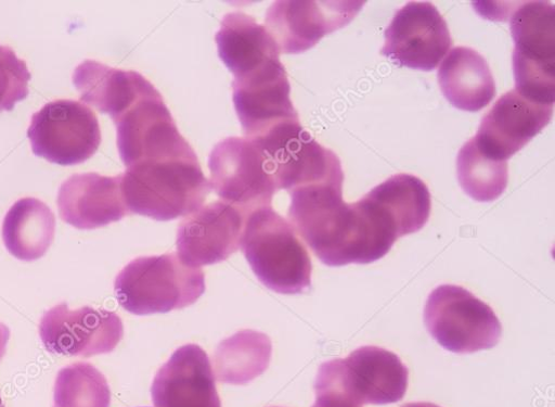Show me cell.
<instances>
[{
    "instance_id": "6da1fadb",
    "label": "cell",
    "mask_w": 555,
    "mask_h": 407,
    "mask_svg": "<svg viewBox=\"0 0 555 407\" xmlns=\"http://www.w3.org/2000/svg\"><path fill=\"white\" fill-rule=\"evenodd\" d=\"M289 193V224L327 266L375 263L399 239L390 215L367 195L345 203L343 183L308 186Z\"/></svg>"
},
{
    "instance_id": "7a4b0ae2",
    "label": "cell",
    "mask_w": 555,
    "mask_h": 407,
    "mask_svg": "<svg viewBox=\"0 0 555 407\" xmlns=\"http://www.w3.org/2000/svg\"><path fill=\"white\" fill-rule=\"evenodd\" d=\"M121 189L130 214L168 221L199 209L211 185L194 155L137 163L122 175Z\"/></svg>"
},
{
    "instance_id": "3957f363",
    "label": "cell",
    "mask_w": 555,
    "mask_h": 407,
    "mask_svg": "<svg viewBox=\"0 0 555 407\" xmlns=\"http://www.w3.org/2000/svg\"><path fill=\"white\" fill-rule=\"evenodd\" d=\"M241 246L255 275L269 289L298 294L311 288L310 255L292 225L272 207L247 216Z\"/></svg>"
},
{
    "instance_id": "277c9868",
    "label": "cell",
    "mask_w": 555,
    "mask_h": 407,
    "mask_svg": "<svg viewBox=\"0 0 555 407\" xmlns=\"http://www.w3.org/2000/svg\"><path fill=\"white\" fill-rule=\"evenodd\" d=\"M206 290L201 268L185 265L178 254L139 257L116 278L120 305L135 315L181 309L194 304Z\"/></svg>"
},
{
    "instance_id": "5b68a950",
    "label": "cell",
    "mask_w": 555,
    "mask_h": 407,
    "mask_svg": "<svg viewBox=\"0 0 555 407\" xmlns=\"http://www.w3.org/2000/svg\"><path fill=\"white\" fill-rule=\"evenodd\" d=\"M408 380L409 370L397 354L366 345L323 363L314 389L336 392L361 406L386 405L404 397Z\"/></svg>"
},
{
    "instance_id": "8992f818",
    "label": "cell",
    "mask_w": 555,
    "mask_h": 407,
    "mask_svg": "<svg viewBox=\"0 0 555 407\" xmlns=\"http://www.w3.org/2000/svg\"><path fill=\"white\" fill-rule=\"evenodd\" d=\"M424 322L440 346L456 354L491 349L502 334L501 322L492 308L453 284L439 285L429 294Z\"/></svg>"
},
{
    "instance_id": "52a82bcc",
    "label": "cell",
    "mask_w": 555,
    "mask_h": 407,
    "mask_svg": "<svg viewBox=\"0 0 555 407\" xmlns=\"http://www.w3.org/2000/svg\"><path fill=\"white\" fill-rule=\"evenodd\" d=\"M211 189L222 202L246 217L271 207L279 191L274 165L266 152L250 140L229 138L219 142L209 156Z\"/></svg>"
},
{
    "instance_id": "ba28073f",
    "label": "cell",
    "mask_w": 555,
    "mask_h": 407,
    "mask_svg": "<svg viewBox=\"0 0 555 407\" xmlns=\"http://www.w3.org/2000/svg\"><path fill=\"white\" fill-rule=\"evenodd\" d=\"M28 138L35 155L62 166L83 164L95 155L102 143L95 113L73 100L48 103L36 113Z\"/></svg>"
},
{
    "instance_id": "9c48e42d",
    "label": "cell",
    "mask_w": 555,
    "mask_h": 407,
    "mask_svg": "<svg viewBox=\"0 0 555 407\" xmlns=\"http://www.w3.org/2000/svg\"><path fill=\"white\" fill-rule=\"evenodd\" d=\"M233 102L247 140L261 142L275 132L300 124L291 100V84L281 60L233 81Z\"/></svg>"
},
{
    "instance_id": "30bf717a",
    "label": "cell",
    "mask_w": 555,
    "mask_h": 407,
    "mask_svg": "<svg viewBox=\"0 0 555 407\" xmlns=\"http://www.w3.org/2000/svg\"><path fill=\"white\" fill-rule=\"evenodd\" d=\"M114 123L120 157L127 167L143 161L196 155L157 89L139 99Z\"/></svg>"
},
{
    "instance_id": "8fae6325",
    "label": "cell",
    "mask_w": 555,
    "mask_h": 407,
    "mask_svg": "<svg viewBox=\"0 0 555 407\" xmlns=\"http://www.w3.org/2000/svg\"><path fill=\"white\" fill-rule=\"evenodd\" d=\"M452 47L448 25L428 2H411L385 31L382 54L400 67L433 72Z\"/></svg>"
},
{
    "instance_id": "7c38bea8",
    "label": "cell",
    "mask_w": 555,
    "mask_h": 407,
    "mask_svg": "<svg viewBox=\"0 0 555 407\" xmlns=\"http://www.w3.org/2000/svg\"><path fill=\"white\" fill-rule=\"evenodd\" d=\"M124 322L113 311L86 306L69 309L67 303L48 310L40 335L48 351L64 356H93L113 352L124 338Z\"/></svg>"
},
{
    "instance_id": "4fadbf2b",
    "label": "cell",
    "mask_w": 555,
    "mask_h": 407,
    "mask_svg": "<svg viewBox=\"0 0 555 407\" xmlns=\"http://www.w3.org/2000/svg\"><path fill=\"white\" fill-rule=\"evenodd\" d=\"M364 5V2L279 0L267 12L266 28L280 53L300 54L349 25Z\"/></svg>"
},
{
    "instance_id": "5bb4252c",
    "label": "cell",
    "mask_w": 555,
    "mask_h": 407,
    "mask_svg": "<svg viewBox=\"0 0 555 407\" xmlns=\"http://www.w3.org/2000/svg\"><path fill=\"white\" fill-rule=\"evenodd\" d=\"M246 216L217 201L186 216L178 230V256L194 268L228 259L241 246Z\"/></svg>"
},
{
    "instance_id": "9a60e30c",
    "label": "cell",
    "mask_w": 555,
    "mask_h": 407,
    "mask_svg": "<svg viewBox=\"0 0 555 407\" xmlns=\"http://www.w3.org/2000/svg\"><path fill=\"white\" fill-rule=\"evenodd\" d=\"M553 107L512 90L483 116L474 140L482 153L506 162L550 124Z\"/></svg>"
},
{
    "instance_id": "2e32d148",
    "label": "cell",
    "mask_w": 555,
    "mask_h": 407,
    "mask_svg": "<svg viewBox=\"0 0 555 407\" xmlns=\"http://www.w3.org/2000/svg\"><path fill=\"white\" fill-rule=\"evenodd\" d=\"M155 407H222L207 353L196 344L178 348L152 386Z\"/></svg>"
},
{
    "instance_id": "e0dca14e",
    "label": "cell",
    "mask_w": 555,
    "mask_h": 407,
    "mask_svg": "<svg viewBox=\"0 0 555 407\" xmlns=\"http://www.w3.org/2000/svg\"><path fill=\"white\" fill-rule=\"evenodd\" d=\"M122 175L96 173L75 175L60 189L57 205L61 218L82 230L105 227L130 214L121 189Z\"/></svg>"
},
{
    "instance_id": "ac0fdd59",
    "label": "cell",
    "mask_w": 555,
    "mask_h": 407,
    "mask_svg": "<svg viewBox=\"0 0 555 407\" xmlns=\"http://www.w3.org/2000/svg\"><path fill=\"white\" fill-rule=\"evenodd\" d=\"M274 165L279 190L288 192L321 183H344L340 160L305 129L266 152Z\"/></svg>"
},
{
    "instance_id": "d6986e66",
    "label": "cell",
    "mask_w": 555,
    "mask_h": 407,
    "mask_svg": "<svg viewBox=\"0 0 555 407\" xmlns=\"http://www.w3.org/2000/svg\"><path fill=\"white\" fill-rule=\"evenodd\" d=\"M81 100L115 122L139 99L156 88L135 72H124L95 61L80 64L73 76Z\"/></svg>"
},
{
    "instance_id": "ffe728a7",
    "label": "cell",
    "mask_w": 555,
    "mask_h": 407,
    "mask_svg": "<svg viewBox=\"0 0 555 407\" xmlns=\"http://www.w3.org/2000/svg\"><path fill=\"white\" fill-rule=\"evenodd\" d=\"M444 98L457 110L476 113L495 97V84L486 60L476 51L459 47L450 51L438 71Z\"/></svg>"
},
{
    "instance_id": "44dd1931",
    "label": "cell",
    "mask_w": 555,
    "mask_h": 407,
    "mask_svg": "<svg viewBox=\"0 0 555 407\" xmlns=\"http://www.w3.org/2000/svg\"><path fill=\"white\" fill-rule=\"evenodd\" d=\"M216 42L221 61L234 77L281 60L268 29L244 13H231L223 18Z\"/></svg>"
},
{
    "instance_id": "7402d4cb",
    "label": "cell",
    "mask_w": 555,
    "mask_h": 407,
    "mask_svg": "<svg viewBox=\"0 0 555 407\" xmlns=\"http://www.w3.org/2000/svg\"><path fill=\"white\" fill-rule=\"evenodd\" d=\"M56 217L44 202L26 198L17 201L5 216L3 240L8 251L24 262L42 258L53 244Z\"/></svg>"
},
{
    "instance_id": "603a6c76",
    "label": "cell",
    "mask_w": 555,
    "mask_h": 407,
    "mask_svg": "<svg viewBox=\"0 0 555 407\" xmlns=\"http://www.w3.org/2000/svg\"><path fill=\"white\" fill-rule=\"evenodd\" d=\"M366 195L388 212L399 238L422 230L428 222L431 211L430 193L427 186L415 176H392Z\"/></svg>"
},
{
    "instance_id": "cb8c5ba5",
    "label": "cell",
    "mask_w": 555,
    "mask_h": 407,
    "mask_svg": "<svg viewBox=\"0 0 555 407\" xmlns=\"http://www.w3.org/2000/svg\"><path fill=\"white\" fill-rule=\"evenodd\" d=\"M272 342L255 330H242L220 343L215 355V377L229 384H247L269 367Z\"/></svg>"
},
{
    "instance_id": "d4e9b609",
    "label": "cell",
    "mask_w": 555,
    "mask_h": 407,
    "mask_svg": "<svg viewBox=\"0 0 555 407\" xmlns=\"http://www.w3.org/2000/svg\"><path fill=\"white\" fill-rule=\"evenodd\" d=\"M512 59L555 65V13L552 3L526 2L511 17Z\"/></svg>"
},
{
    "instance_id": "484cf974",
    "label": "cell",
    "mask_w": 555,
    "mask_h": 407,
    "mask_svg": "<svg viewBox=\"0 0 555 407\" xmlns=\"http://www.w3.org/2000/svg\"><path fill=\"white\" fill-rule=\"evenodd\" d=\"M457 180L463 191L476 202L499 199L508 183V166L482 153L474 139L460 150L456 160Z\"/></svg>"
},
{
    "instance_id": "4316f807",
    "label": "cell",
    "mask_w": 555,
    "mask_h": 407,
    "mask_svg": "<svg viewBox=\"0 0 555 407\" xmlns=\"http://www.w3.org/2000/svg\"><path fill=\"white\" fill-rule=\"evenodd\" d=\"M111 402L108 381L92 364L75 363L59 372L54 407H111Z\"/></svg>"
},
{
    "instance_id": "83f0119b",
    "label": "cell",
    "mask_w": 555,
    "mask_h": 407,
    "mask_svg": "<svg viewBox=\"0 0 555 407\" xmlns=\"http://www.w3.org/2000/svg\"><path fill=\"white\" fill-rule=\"evenodd\" d=\"M33 76L14 49L0 46V113L12 112L29 97Z\"/></svg>"
},
{
    "instance_id": "f1b7e54d",
    "label": "cell",
    "mask_w": 555,
    "mask_h": 407,
    "mask_svg": "<svg viewBox=\"0 0 555 407\" xmlns=\"http://www.w3.org/2000/svg\"><path fill=\"white\" fill-rule=\"evenodd\" d=\"M315 403L312 407H362L347 397L324 389H315Z\"/></svg>"
},
{
    "instance_id": "f546056e",
    "label": "cell",
    "mask_w": 555,
    "mask_h": 407,
    "mask_svg": "<svg viewBox=\"0 0 555 407\" xmlns=\"http://www.w3.org/2000/svg\"><path fill=\"white\" fill-rule=\"evenodd\" d=\"M11 338V330L8 326L0 322V360L4 357L7 353L8 343Z\"/></svg>"
},
{
    "instance_id": "4dcf8cb0",
    "label": "cell",
    "mask_w": 555,
    "mask_h": 407,
    "mask_svg": "<svg viewBox=\"0 0 555 407\" xmlns=\"http://www.w3.org/2000/svg\"><path fill=\"white\" fill-rule=\"evenodd\" d=\"M402 407H440V406L433 404V403L420 402V403H409V404L403 405Z\"/></svg>"
},
{
    "instance_id": "1f68e13d",
    "label": "cell",
    "mask_w": 555,
    "mask_h": 407,
    "mask_svg": "<svg viewBox=\"0 0 555 407\" xmlns=\"http://www.w3.org/2000/svg\"><path fill=\"white\" fill-rule=\"evenodd\" d=\"M0 407H5V404H4L3 399H2V397H0Z\"/></svg>"
}]
</instances>
